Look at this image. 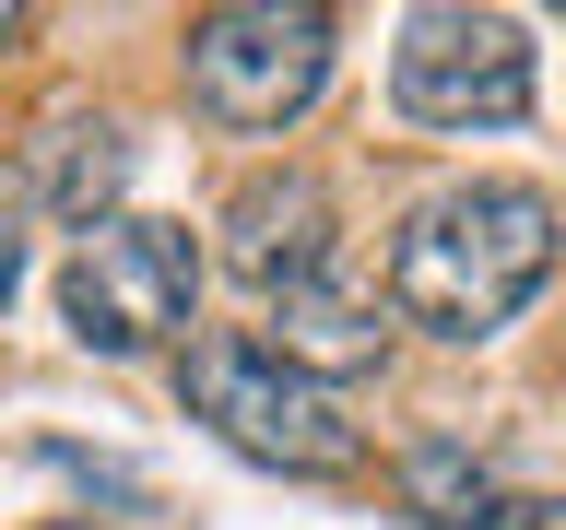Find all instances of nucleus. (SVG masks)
<instances>
[{
  "mask_svg": "<svg viewBox=\"0 0 566 530\" xmlns=\"http://www.w3.org/2000/svg\"><path fill=\"white\" fill-rule=\"evenodd\" d=\"M555 247H566V212L531 177H460V189L401 212V236H389V318L424 330V342H495L555 283Z\"/></svg>",
  "mask_w": 566,
  "mask_h": 530,
  "instance_id": "nucleus-1",
  "label": "nucleus"
},
{
  "mask_svg": "<svg viewBox=\"0 0 566 530\" xmlns=\"http://www.w3.org/2000/svg\"><path fill=\"white\" fill-rule=\"evenodd\" d=\"M177 401H189V424H212V436H224L237 459H260V471H307V484H331V471L366 459V424L343 413V389L295 378V365H283L272 342H248V330L189 342Z\"/></svg>",
  "mask_w": 566,
  "mask_h": 530,
  "instance_id": "nucleus-2",
  "label": "nucleus"
},
{
  "mask_svg": "<svg viewBox=\"0 0 566 530\" xmlns=\"http://www.w3.org/2000/svg\"><path fill=\"white\" fill-rule=\"evenodd\" d=\"M331 12L307 0H224L189 24V106L224 118V130H283V118H307L318 83H331Z\"/></svg>",
  "mask_w": 566,
  "mask_h": 530,
  "instance_id": "nucleus-3",
  "label": "nucleus"
},
{
  "mask_svg": "<svg viewBox=\"0 0 566 530\" xmlns=\"http://www.w3.org/2000/svg\"><path fill=\"white\" fill-rule=\"evenodd\" d=\"M189 307H201V247L154 212H106L60 272V318L83 353H154L189 330Z\"/></svg>",
  "mask_w": 566,
  "mask_h": 530,
  "instance_id": "nucleus-4",
  "label": "nucleus"
},
{
  "mask_svg": "<svg viewBox=\"0 0 566 530\" xmlns=\"http://www.w3.org/2000/svg\"><path fill=\"white\" fill-rule=\"evenodd\" d=\"M389 106L413 130H507V118H531V35L507 12L437 0L389 47Z\"/></svg>",
  "mask_w": 566,
  "mask_h": 530,
  "instance_id": "nucleus-5",
  "label": "nucleus"
},
{
  "mask_svg": "<svg viewBox=\"0 0 566 530\" xmlns=\"http://www.w3.org/2000/svg\"><path fill=\"white\" fill-rule=\"evenodd\" d=\"M343 247H331V189L307 166H260L224 201V272L260 283V295H295L307 272H331Z\"/></svg>",
  "mask_w": 566,
  "mask_h": 530,
  "instance_id": "nucleus-6",
  "label": "nucleus"
},
{
  "mask_svg": "<svg viewBox=\"0 0 566 530\" xmlns=\"http://www.w3.org/2000/svg\"><path fill=\"white\" fill-rule=\"evenodd\" d=\"M272 353L295 365V378H318V389L366 378V365L389 353V295L331 259V272H307L295 295H272Z\"/></svg>",
  "mask_w": 566,
  "mask_h": 530,
  "instance_id": "nucleus-7",
  "label": "nucleus"
},
{
  "mask_svg": "<svg viewBox=\"0 0 566 530\" xmlns=\"http://www.w3.org/2000/svg\"><path fill=\"white\" fill-rule=\"evenodd\" d=\"M118 189H130V130H118V118H48V130H35L24 201H48L60 224H83V236H95Z\"/></svg>",
  "mask_w": 566,
  "mask_h": 530,
  "instance_id": "nucleus-8",
  "label": "nucleus"
},
{
  "mask_svg": "<svg viewBox=\"0 0 566 530\" xmlns=\"http://www.w3.org/2000/svg\"><path fill=\"white\" fill-rule=\"evenodd\" d=\"M401 507H413L424 530H520L495 459H472L460 436H413V448H401Z\"/></svg>",
  "mask_w": 566,
  "mask_h": 530,
  "instance_id": "nucleus-9",
  "label": "nucleus"
},
{
  "mask_svg": "<svg viewBox=\"0 0 566 530\" xmlns=\"http://www.w3.org/2000/svg\"><path fill=\"white\" fill-rule=\"evenodd\" d=\"M12 283H24V189H0V307H12Z\"/></svg>",
  "mask_w": 566,
  "mask_h": 530,
  "instance_id": "nucleus-10",
  "label": "nucleus"
},
{
  "mask_svg": "<svg viewBox=\"0 0 566 530\" xmlns=\"http://www.w3.org/2000/svg\"><path fill=\"white\" fill-rule=\"evenodd\" d=\"M520 530H566V495H543V507H520Z\"/></svg>",
  "mask_w": 566,
  "mask_h": 530,
  "instance_id": "nucleus-11",
  "label": "nucleus"
},
{
  "mask_svg": "<svg viewBox=\"0 0 566 530\" xmlns=\"http://www.w3.org/2000/svg\"><path fill=\"white\" fill-rule=\"evenodd\" d=\"M12 35H24V24H12V12H0V47H12Z\"/></svg>",
  "mask_w": 566,
  "mask_h": 530,
  "instance_id": "nucleus-12",
  "label": "nucleus"
},
{
  "mask_svg": "<svg viewBox=\"0 0 566 530\" xmlns=\"http://www.w3.org/2000/svg\"><path fill=\"white\" fill-rule=\"evenodd\" d=\"M60 530H83V519H60Z\"/></svg>",
  "mask_w": 566,
  "mask_h": 530,
  "instance_id": "nucleus-13",
  "label": "nucleus"
}]
</instances>
